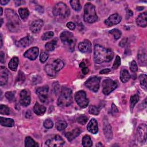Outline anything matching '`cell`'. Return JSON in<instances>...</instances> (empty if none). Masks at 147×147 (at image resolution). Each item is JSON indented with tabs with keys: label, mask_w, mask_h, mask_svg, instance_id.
Returning <instances> with one entry per match:
<instances>
[{
	"label": "cell",
	"mask_w": 147,
	"mask_h": 147,
	"mask_svg": "<svg viewBox=\"0 0 147 147\" xmlns=\"http://www.w3.org/2000/svg\"><path fill=\"white\" fill-rule=\"evenodd\" d=\"M102 92L105 95H109L117 87V83L110 78L105 79L102 82Z\"/></svg>",
	"instance_id": "cell-8"
},
{
	"label": "cell",
	"mask_w": 147,
	"mask_h": 147,
	"mask_svg": "<svg viewBox=\"0 0 147 147\" xmlns=\"http://www.w3.org/2000/svg\"><path fill=\"white\" fill-rule=\"evenodd\" d=\"M75 100L78 106L81 108H85L88 104V100L87 99L85 91L83 90L76 92L75 94Z\"/></svg>",
	"instance_id": "cell-7"
},
{
	"label": "cell",
	"mask_w": 147,
	"mask_h": 147,
	"mask_svg": "<svg viewBox=\"0 0 147 147\" xmlns=\"http://www.w3.org/2000/svg\"><path fill=\"white\" fill-rule=\"evenodd\" d=\"M67 124L65 120H59L55 124V127L59 131L63 130L67 128Z\"/></svg>",
	"instance_id": "cell-34"
},
{
	"label": "cell",
	"mask_w": 147,
	"mask_h": 147,
	"mask_svg": "<svg viewBox=\"0 0 147 147\" xmlns=\"http://www.w3.org/2000/svg\"><path fill=\"white\" fill-rule=\"evenodd\" d=\"M19 13L20 16V17L23 20H25L28 18V17L29 15V11L27 8H20L19 9Z\"/></svg>",
	"instance_id": "cell-33"
},
{
	"label": "cell",
	"mask_w": 147,
	"mask_h": 147,
	"mask_svg": "<svg viewBox=\"0 0 147 147\" xmlns=\"http://www.w3.org/2000/svg\"><path fill=\"white\" fill-rule=\"evenodd\" d=\"M20 102L23 106H27L31 104V93L28 90H23L20 92Z\"/></svg>",
	"instance_id": "cell-12"
},
{
	"label": "cell",
	"mask_w": 147,
	"mask_h": 147,
	"mask_svg": "<svg viewBox=\"0 0 147 147\" xmlns=\"http://www.w3.org/2000/svg\"><path fill=\"white\" fill-rule=\"evenodd\" d=\"M130 75L126 70H122L120 73V79L123 83H126L130 79Z\"/></svg>",
	"instance_id": "cell-28"
},
{
	"label": "cell",
	"mask_w": 147,
	"mask_h": 147,
	"mask_svg": "<svg viewBox=\"0 0 147 147\" xmlns=\"http://www.w3.org/2000/svg\"><path fill=\"white\" fill-rule=\"evenodd\" d=\"M72 102L73 95L71 90L66 87H62L58 100V105L61 106H69Z\"/></svg>",
	"instance_id": "cell-3"
},
{
	"label": "cell",
	"mask_w": 147,
	"mask_h": 147,
	"mask_svg": "<svg viewBox=\"0 0 147 147\" xmlns=\"http://www.w3.org/2000/svg\"><path fill=\"white\" fill-rule=\"evenodd\" d=\"M139 101V95L137 94H135L131 96L130 100V108L131 112L133 111L135 105Z\"/></svg>",
	"instance_id": "cell-32"
},
{
	"label": "cell",
	"mask_w": 147,
	"mask_h": 147,
	"mask_svg": "<svg viewBox=\"0 0 147 147\" xmlns=\"http://www.w3.org/2000/svg\"><path fill=\"white\" fill-rule=\"evenodd\" d=\"M0 114L9 115L10 114V109L6 105H1V106H0Z\"/></svg>",
	"instance_id": "cell-40"
},
{
	"label": "cell",
	"mask_w": 147,
	"mask_h": 147,
	"mask_svg": "<svg viewBox=\"0 0 147 147\" xmlns=\"http://www.w3.org/2000/svg\"><path fill=\"white\" fill-rule=\"evenodd\" d=\"M82 71L84 75H86L89 72V69L87 67H86V66L84 67H82Z\"/></svg>",
	"instance_id": "cell-53"
},
{
	"label": "cell",
	"mask_w": 147,
	"mask_h": 147,
	"mask_svg": "<svg viewBox=\"0 0 147 147\" xmlns=\"http://www.w3.org/2000/svg\"><path fill=\"white\" fill-rule=\"evenodd\" d=\"M91 43L89 40H84L79 44L78 48L80 52L83 53H90L91 52Z\"/></svg>",
	"instance_id": "cell-16"
},
{
	"label": "cell",
	"mask_w": 147,
	"mask_h": 147,
	"mask_svg": "<svg viewBox=\"0 0 147 147\" xmlns=\"http://www.w3.org/2000/svg\"><path fill=\"white\" fill-rule=\"evenodd\" d=\"M3 24V19H1V25H0V27L2 26Z\"/></svg>",
	"instance_id": "cell-59"
},
{
	"label": "cell",
	"mask_w": 147,
	"mask_h": 147,
	"mask_svg": "<svg viewBox=\"0 0 147 147\" xmlns=\"http://www.w3.org/2000/svg\"><path fill=\"white\" fill-rule=\"evenodd\" d=\"M3 46V37H2V35H1V45H0V47H2Z\"/></svg>",
	"instance_id": "cell-57"
},
{
	"label": "cell",
	"mask_w": 147,
	"mask_h": 147,
	"mask_svg": "<svg viewBox=\"0 0 147 147\" xmlns=\"http://www.w3.org/2000/svg\"><path fill=\"white\" fill-rule=\"evenodd\" d=\"M49 56H48V54H47L46 53H42L41 54H40V61L41 63H45L48 58Z\"/></svg>",
	"instance_id": "cell-49"
},
{
	"label": "cell",
	"mask_w": 147,
	"mask_h": 147,
	"mask_svg": "<svg viewBox=\"0 0 147 147\" xmlns=\"http://www.w3.org/2000/svg\"><path fill=\"white\" fill-rule=\"evenodd\" d=\"M44 126L46 129H51L54 126V122L51 119H47L44 122Z\"/></svg>",
	"instance_id": "cell-44"
},
{
	"label": "cell",
	"mask_w": 147,
	"mask_h": 147,
	"mask_svg": "<svg viewBox=\"0 0 147 147\" xmlns=\"http://www.w3.org/2000/svg\"><path fill=\"white\" fill-rule=\"evenodd\" d=\"M0 11H1V13H0V15L2 16L3 13V8H0Z\"/></svg>",
	"instance_id": "cell-58"
},
{
	"label": "cell",
	"mask_w": 147,
	"mask_h": 147,
	"mask_svg": "<svg viewBox=\"0 0 147 147\" xmlns=\"http://www.w3.org/2000/svg\"><path fill=\"white\" fill-rule=\"evenodd\" d=\"M100 78L97 76H92L90 78L85 82V86L91 91L97 92L100 88Z\"/></svg>",
	"instance_id": "cell-9"
},
{
	"label": "cell",
	"mask_w": 147,
	"mask_h": 147,
	"mask_svg": "<svg viewBox=\"0 0 147 147\" xmlns=\"http://www.w3.org/2000/svg\"><path fill=\"white\" fill-rule=\"evenodd\" d=\"M82 145L84 147H90L92 145V142L91 137L88 136H84L82 138Z\"/></svg>",
	"instance_id": "cell-35"
},
{
	"label": "cell",
	"mask_w": 147,
	"mask_h": 147,
	"mask_svg": "<svg viewBox=\"0 0 147 147\" xmlns=\"http://www.w3.org/2000/svg\"><path fill=\"white\" fill-rule=\"evenodd\" d=\"M83 19L85 22L90 24L95 22L98 19L95 7L90 3L86 4L84 7Z\"/></svg>",
	"instance_id": "cell-4"
},
{
	"label": "cell",
	"mask_w": 147,
	"mask_h": 147,
	"mask_svg": "<svg viewBox=\"0 0 147 147\" xmlns=\"http://www.w3.org/2000/svg\"><path fill=\"white\" fill-rule=\"evenodd\" d=\"M57 43V40L55 39L52 40L51 42H48L46 43V44L45 45V50L47 51H53L55 48Z\"/></svg>",
	"instance_id": "cell-31"
},
{
	"label": "cell",
	"mask_w": 147,
	"mask_h": 147,
	"mask_svg": "<svg viewBox=\"0 0 147 147\" xmlns=\"http://www.w3.org/2000/svg\"><path fill=\"white\" fill-rule=\"evenodd\" d=\"M33 112L38 116H42L46 112V108L43 105H41L38 102H36L33 107Z\"/></svg>",
	"instance_id": "cell-24"
},
{
	"label": "cell",
	"mask_w": 147,
	"mask_h": 147,
	"mask_svg": "<svg viewBox=\"0 0 147 147\" xmlns=\"http://www.w3.org/2000/svg\"><path fill=\"white\" fill-rule=\"evenodd\" d=\"M48 86H45L43 87H39L36 91V92L38 95L40 100L43 103H45L48 100Z\"/></svg>",
	"instance_id": "cell-13"
},
{
	"label": "cell",
	"mask_w": 147,
	"mask_h": 147,
	"mask_svg": "<svg viewBox=\"0 0 147 147\" xmlns=\"http://www.w3.org/2000/svg\"><path fill=\"white\" fill-rule=\"evenodd\" d=\"M127 39L126 38H125V39H122L121 41V42L120 43V44H119V45L121 46V47H125V45L126 44V43H127Z\"/></svg>",
	"instance_id": "cell-51"
},
{
	"label": "cell",
	"mask_w": 147,
	"mask_h": 147,
	"mask_svg": "<svg viewBox=\"0 0 147 147\" xmlns=\"http://www.w3.org/2000/svg\"><path fill=\"white\" fill-rule=\"evenodd\" d=\"M53 66L55 69V70L58 72V71H59L60 70H61L64 66H65V64H64V62L60 59H57L56 60H55L53 63Z\"/></svg>",
	"instance_id": "cell-27"
},
{
	"label": "cell",
	"mask_w": 147,
	"mask_h": 147,
	"mask_svg": "<svg viewBox=\"0 0 147 147\" xmlns=\"http://www.w3.org/2000/svg\"><path fill=\"white\" fill-rule=\"evenodd\" d=\"M7 19V27L11 32H17L21 26V21L16 13L12 9H7L5 11Z\"/></svg>",
	"instance_id": "cell-2"
},
{
	"label": "cell",
	"mask_w": 147,
	"mask_h": 147,
	"mask_svg": "<svg viewBox=\"0 0 147 147\" xmlns=\"http://www.w3.org/2000/svg\"><path fill=\"white\" fill-rule=\"evenodd\" d=\"M130 70H131L132 72L133 73H135L138 70V66H137V64L136 62V61H133L130 65Z\"/></svg>",
	"instance_id": "cell-46"
},
{
	"label": "cell",
	"mask_w": 147,
	"mask_h": 147,
	"mask_svg": "<svg viewBox=\"0 0 147 147\" xmlns=\"http://www.w3.org/2000/svg\"><path fill=\"white\" fill-rule=\"evenodd\" d=\"M114 57V53L110 48L96 44L94 47V61L96 63L101 64L104 62H110Z\"/></svg>",
	"instance_id": "cell-1"
},
{
	"label": "cell",
	"mask_w": 147,
	"mask_h": 147,
	"mask_svg": "<svg viewBox=\"0 0 147 147\" xmlns=\"http://www.w3.org/2000/svg\"><path fill=\"white\" fill-rule=\"evenodd\" d=\"M87 129L88 132L92 134H96L98 132V122L94 118H92L87 126Z\"/></svg>",
	"instance_id": "cell-21"
},
{
	"label": "cell",
	"mask_w": 147,
	"mask_h": 147,
	"mask_svg": "<svg viewBox=\"0 0 147 147\" xmlns=\"http://www.w3.org/2000/svg\"><path fill=\"white\" fill-rule=\"evenodd\" d=\"M80 129L77 128L71 130V132L66 133L65 134V136L69 141H72L76 137H78L80 134Z\"/></svg>",
	"instance_id": "cell-23"
},
{
	"label": "cell",
	"mask_w": 147,
	"mask_h": 147,
	"mask_svg": "<svg viewBox=\"0 0 147 147\" xmlns=\"http://www.w3.org/2000/svg\"><path fill=\"white\" fill-rule=\"evenodd\" d=\"M9 79V72L7 69L3 66L0 68V84L4 86L7 84Z\"/></svg>",
	"instance_id": "cell-17"
},
{
	"label": "cell",
	"mask_w": 147,
	"mask_h": 147,
	"mask_svg": "<svg viewBox=\"0 0 147 147\" xmlns=\"http://www.w3.org/2000/svg\"><path fill=\"white\" fill-rule=\"evenodd\" d=\"M45 71L47 75L50 76H54L56 75L57 71L55 70L53 65L48 64L45 66Z\"/></svg>",
	"instance_id": "cell-30"
},
{
	"label": "cell",
	"mask_w": 147,
	"mask_h": 147,
	"mask_svg": "<svg viewBox=\"0 0 147 147\" xmlns=\"http://www.w3.org/2000/svg\"><path fill=\"white\" fill-rule=\"evenodd\" d=\"M110 72V69H104L102 70H101L100 73L101 74H108Z\"/></svg>",
	"instance_id": "cell-52"
},
{
	"label": "cell",
	"mask_w": 147,
	"mask_h": 147,
	"mask_svg": "<svg viewBox=\"0 0 147 147\" xmlns=\"http://www.w3.org/2000/svg\"><path fill=\"white\" fill-rule=\"evenodd\" d=\"M0 124L4 126L13 127L15 125V121L12 118H7L1 117V118H0Z\"/></svg>",
	"instance_id": "cell-25"
},
{
	"label": "cell",
	"mask_w": 147,
	"mask_h": 147,
	"mask_svg": "<svg viewBox=\"0 0 147 147\" xmlns=\"http://www.w3.org/2000/svg\"><path fill=\"white\" fill-rule=\"evenodd\" d=\"M104 133L106 138L108 140H111L113 138V132L112 129V126L110 125L109 122L104 120Z\"/></svg>",
	"instance_id": "cell-18"
},
{
	"label": "cell",
	"mask_w": 147,
	"mask_h": 147,
	"mask_svg": "<svg viewBox=\"0 0 147 147\" xmlns=\"http://www.w3.org/2000/svg\"><path fill=\"white\" fill-rule=\"evenodd\" d=\"M65 143V141L63 138L59 135H57L53 138L48 140L45 142V145L50 147H57L63 146Z\"/></svg>",
	"instance_id": "cell-10"
},
{
	"label": "cell",
	"mask_w": 147,
	"mask_h": 147,
	"mask_svg": "<svg viewBox=\"0 0 147 147\" xmlns=\"http://www.w3.org/2000/svg\"><path fill=\"white\" fill-rule=\"evenodd\" d=\"M39 48L37 47H32L30 49H29L28 50H27L24 54V56L31 60V61H34L35 60L39 55Z\"/></svg>",
	"instance_id": "cell-15"
},
{
	"label": "cell",
	"mask_w": 147,
	"mask_h": 147,
	"mask_svg": "<svg viewBox=\"0 0 147 147\" xmlns=\"http://www.w3.org/2000/svg\"><path fill=\"white\" fill-rule=\"evenodd\" d=\"M146 125L142 124L139 125L137 130V138L140 143H144L146 140Z\"/></svg>",
	"instance_id": "cell-11"
},
{
	"label": "cell",
	"mask_w": 147,
	"mask_h": 147,
	"mask_svg": "<svg viewBox=\"0 0 147 147\" xmlns=\"http://www.w3.org/2000/svg\"><path fill=\"white\" fill-rule=\"evenodd\" d=\"M121 21V17L117 13L113 14L105 21V23L109 27H112L119 24Z\"/></svg>",
	"instance_id": "cell-14"
},
{
	"label": "cell",
	"mask_w": 147,
	"mask_h": 147,
	"mask_svg": "<svg viewBox=\"0 0 147 147\" xmlns=\"http://www.w3.org/2000/svg\"><path fill=\"white\" fill-rule=\"evenodd\" d=\"M19 63V59L17 57L13 58L9 63V65H8L9 68L12 71H17Z\"/></svg>",
	"instance_id": "cell-26"
},
{
	"label": "cell",
	"mask_w": 147,
	"mask_h": 147,
	"mask_svg": "<svg viewBox=\"0 0 147 147\" xmlns=\"http://www.w3.org/2000/svg\"><path fill=\"white\" fill-rule=\"evenodd\" d=\"M25 146L26 147H36L39 146V144L35 141V140L31 137L28 136L25 140Z\"/></svg>",
	"instance_id": "cell-29"
},
{
	"label": "cell",
	"mask_w": 147,
	"mask_h": 147,
	"mask_svg": "<svg viewBox=\"0 0 147 147\" xmlns=\"http://www.w3.org/2000/svg\"><path fill=\"white\" fill-rule=\"evenodd\" d=\"M25 79V76L24 74L21 71H19L17 79V82H19V83H22L24 82Z\"/></svg>",
	"instance_id": "cell-47"
},
{
	"label": "cell",
	"mask_w": 147,
	"mask_h": 147,
	"mask_svg": "<svg viewBox=\"0 0 147 147\" xmlns=\"http://www.w3.org/2000/svg\"><path fill=\"white\" fill-rule=\"evenodd\" d=\"M54 35V33L52 31H48L45 33H44L42 36H41V39L43 40H47L48 39H50L51 37H53Z\"/></svg>",
	"instance_id": "cell-42"
},
{
	"label": "cell",
	"mask_w": 147,
	"mask_h": 147,
	"mask_svg": "<svg viewBox=\"0 0 147 147\" xmlns=\"http://www.w3.org/2000/svg\"><path fill=\"white\" fill-rule=\"evenodd\" d=\"M121 65V58L119 56L117 55L115 59V61L114 62L113 66V69L116 70L119 67V66Z\"/></svg>",
	"instance_id": "cell-45"
},
{
	"label": "cell",
	"mask_w": 147,
	"mask_h": 147,
	"mask_svg": "<svg viewBox=\"0 0 147 147\" xmlns=\"http://www.w3.org/2000/svg\"><path fill=\"white\" fill-rule=\"evenodd\" d=\"M66 25H67V27L69 28L71 31L74 30L76 28V25H75V23H74L73 22H69L67 23Z\"/></svg>",
	"instance_id": "cell-50"
},
{
	"label": "cell",
	"mask_w": 147,
	"mask_h": 147,
	"mask_svg": "<svg viewBox=\"0 0 147 147\" xmlns=\"http://www.w3.org/2000/svg\"><path fill=\"white\" fill-rule=\"evenodd\" d=\"M9 3V1H8V0H7V1H6V0H1V1H0V3H1V4L2 5H5L6 4H7L8 3Z\"/></svg>",
	"instance_id": "cell-56"
},
{
	"label": "cell",
	"mask_w": 147,
	"mask_h": 147,
	"mask_svg": "<svg viewBox=\"0 0 147 147\" xmlns=\"http://www.w3.org/2000/svg\"><path fill=\"white\" fill-rule=\"evenodd\" d=\"M146 78H147V76L145 74H142V75H140V76H139V80H140V84H141V87L145 90H146V87H147Z\"/></svg>",
	"instance_id": "cell-37"
},
{
	"label": "cell",
	"mask_w": 147,
	"mask_h": 147,
	"mask_svg": "<svg viewBox=\"0 0 147 147\" xmlns=\"http://www.w3.org/2000/svg\"><path fill=\"white\" fill-rule=\"evenodd\" d=\"M100 109L95 106H90L88 108V112L91 114L98 115L100 113Z\"/></svg>",
	"instance_id": "cell-41"
},
{
	"label": "cell",
	"mask_w": 147,
	"mask_h": 147,
	"mask_svg": "<svg viewBox=\"0 0 147 147\" xmlns=\"http://www.w3.org/2000/svg\"><path fill=\"white\" fill-rule=\"evenodd\" d=\"M70 11L68 7L63 3L57 4L53 9V14L55 17L66 19L70 16Z\"/></svg>",
	"instance_id": "cell-6"
},
{
	"label": "cell",
	"mask_w": 147,
	"mask_h": 147,
	"mask_svg": "<svg viewBox=\"0 0 147 147\" xmlns=\"http://www.w3.org/2000/svg\"><path fill=\"white\" fill-rule=\"evenodd\" d=\"M147 14L146 12L141 13L136 19L137 24L142 28H145L147 25Z\"/></svg>",
	"instance_id": "cell-22"
},
{
	"label": "cell",
	"mask_w": 147,
	"mask_h": 147,
	"mask_svg": "<svg viewBox=\"0 0 147 147\" xmlns=\"http://www.w3.org/2000/svg\"><path fill=\"white\" fill-rule=\"evenodd\" d=\"M44 23L41 20H36L32 23L30 25V30L33 33H37L40 31Z\"/></svg>",
	"instance_id": "cell-19"
},
{
	"label": "cell",
	"mask_w": 147,
	"mask_h": 147,
	"mask_svg": "<svg viewBox=\"0 0 147 147\" xmlns=\"http://www.w3.org/2000/svg\"><path fill=\"white\" fill-rule=\"evenodd\" d=\"M1 63H5V54L3 52H1Z\"/></svg>",
	"instance_id": "cell-54"
},
{
	"label": "cell",
	"mask_w": 147,
	"mask_h": 147,
	"mask_svg": "<svg viewBox=\"0 0 147 147\" xmlns=\"http://www.w3.org/2000/svg\"><path fill=\"white\" fill-rule=\"evenodd\" d=\"M112 110H113V112L114 113H116V112H118V110L117 109V108L116 106V105L114 104H112Z\"/></svg>",
	"instance_id": "cell-55"
},
{
	"label": "cell",
	"mask_w": 147,
	"mask_h": 147,
	"mask_svg": "<svg viewBox=\"0 0 147 147\" xmlns=\"http://www.w3.org/2000/svg\"><path fill=\"white\" fill-rule=\"evenodd\" d=\"M88 120V117L85 115H80L77 119V121L81 125H84L86 124Z\"/></svg>",
	"instance_id": "cell-43"
},
{
	"label": "cell",
	"mask_w": 147,
	"mask_h": 147,
	"mask_svg": "<svg viewBox=\"0 0 147 147\" xmlns=\"http://www.w3.org/2000/svg\"><path fill=\"white\" fill-rule=\"evenodd\" d=\"M33 38L31 36H27L17 41L16 44L19 47H27L33 43Z\"/></svg>",
	"instance_id": "cell-20"
},
{
	"label": "cell",
	"mask_w": 147,
	"mask_h": 147,
	"mask_svg": "<svg viewBox=\"0 0 147 147\" xmlns=\"http://www.w3.org/2000/svg\"><path fill=\"white\" fill-rule=\"evenodd\" d=\"M70 5L72 8L75 11H79L81 9V5L80 4V1L78 0H72L70 1Z\"/></svg>",
	"instance_id": "cell-36"
},
{
	"label": "cell",
	"mask_w": 147,
	"mask_h": 147,
	"mask_svg": "<svg viewBox=\"0 0 147 147\" xmlns=\"http://www.w3.org/2000/svg\"><path fill=\"white\" fill-rule=\"evenodd\" d=\"M109 33L112 35L114 37V38L116 40L119 39L120 38V37L121 36V35H122L121 32L120 30L117 29H113L111 30L109 32Z\"/></svg>",
	"instance_id": "cell-39"
},
{
	"label": "cell",
	"mask_w": 147,
	"mask_h": 147,
	"mask_svg": "<svg viewBox=\"0 0 147 147\" xmlns=\"http://www.w3.org/2000/svg\"><path fill=\"white\" fill-rule=\"evenodd\" d=\"M61 39L63 44L71 52L74 51L76 40L73 34L69 31H64L61 35Z\"/></svg>",
	"instance_id": "cell-5"
},
{
	"label": "cell",
	"mask_w": 147,
	"mask_h": 147,
	"mask_svg": "<svg viewBox=\"0 0 147 147\" xmlns=\"http://www.w3.org/2000/svg\"><path fill=\"white\" fill-rule=\"evenodd\" d=\"M138 58L141 64H144V65H146V53L144 52V51H139L138 54Z\"/></svg>",
	"instance_id": "cell-38"
},
{
	"label": "cell",
	"mask_w": 147,
	"mask_h": 147,
	"mask_svg": "<svg viewBox=\"0 0 147 147\" xmlns=\"http://www.w3.org/2000/svg\"><path fill=\"white\" fill-rule=\"evenodd\" d=\"M5 96L9 101H13L15 98V94L12 91H8L5 94Z\"/></svg>",
	"instance_id": "cell-48"
}]
</instances>
